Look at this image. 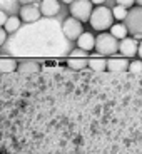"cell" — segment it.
Wrapping results in <instances>:
<instances>
[{
	"label": "cell",
	"mask_w": 142,
	"mask_h": 154,
	"mask_svg": "<svg viewBox=\"0 0 142 154\" xmlns=\"http://www.w3.org/2000/svg\"><path fill=\"white\" fill-rule=\"evenodd\" d=\"M89 22H90L94 30L105 32L112 23H114V17H112L110 8L104 7V5H99V7L92 8V14L89 17Z\"/></svg>",
	"instance_id": "cell-1"
},
{
	"label": "cell",
	"mask_w": 142,
	"mask_h": 154,
	"mask_svg": "<svg viewBox=\"0 0 142 154\" xmlns=\"http://www.w3.org/2000/svg\"><path fill=\"white\" fill-rule=\"evenodd\" d=\"M124 25L127 29V34H132V35H137V38L140 37L142 34V8L135 7V8H131L127 10V15L124 19Z\"/></svg>",
	"instance_id": "cell-2"
},
{
	"label": "cell",
	"mask_w": 142,
	"mask_h": 154,
	"mask_svg": "<svg viewBox=\"0 0 142 154\" xmlns=\"http://www.w3.org/2000/svg\"><path fill=\"white\" fill-rule=\"evenodd\" d=\"M117 45H119V40L115 37H112L107 32H100L95 37V45H94V49L102 55H110L114 52H117Z\"/></svg>",
	"instance_id": "cell-3"
},
{
	"label": "cell",
	"mask_w": 142,
	"mask_h": 154,
	"mask_svg": "<svg viewBox=\"0 0 142 154\" xmlns=\"http://www.w3.org/2000/svg\"><path fill=\"white\" fill-rule=\"evenodd\" d=\"M92 4L90 0H74L70 4V17L77 19L79 22H89V17L92 14Z\"/></svg>",
	"instance_id": "cell-4"
},
{
	"label": "cell",
	"mask_w": 142,
	"mask_h": 154,
	"mask_svg": "<svg viewBox=\"0 0 142 154\" xmlns=\"http://www.w3.org/2000/svg\"><path fill=\"white\" fill-rule=\"evenodd\" d=\"M62 32L69 40H77V37L84 32V23L79 22L77 19L74 17H67L62 23Z\"/></svg>",
	"instance_id": "cell-5"
},
{
	"label": "cell",
	"mask_w": 142,
	"mask_h": 154,
	"mask_svg": "<svg viewBox=\"0 0 142 154\" xmlns=\"http://www.w3.org/2000/svg\"><path fill=\"white\" fill-rule=\"evenodd\" d=\"M137 47H139V42L135 40V38L125 37V38H122V40L119 42L117 50L122 54V57L127 59V57H135V54H137Z\"/></svg>",
	"instance_id": "cell-6"
},
{
	"label": "cell",
	"mask_w": 142,
	"mask_h": 154,
	"mask_svg": "<svg viewBox=\"0 0 142 154\" xmlns=\"http://www.w3.org/2000/svg\"><path fill=\"white\" fill-rule=\"evenodd\" d=\"M40 17H42V15H40V10H38V7H37V5H34V4L22 5V8H20V17H19V19L22 20V22H25V23L37 22Z\"/></svg>",
	"instance_id": "cell-7"
},
{
	"label": "cell",
	"mask_w": 142,
	"mask_h": 154,
	"mask_svg": "<svg viewBox=\"0 0 142 154\" xmlns=\"http://www.w3.org/2000/svg\"><path fill=\"white\" fill-rule=\"evenodd\" d=\"M38 10H40V15L44 17H55L60 12V2L59 0H42Z\"/></svg>",
	"instance_id": "cell-8"
},
{
	"label": "cell",
	"mask_w": 142,
	"mask_h": 154,
	"mask_svg": "<svg viewBox=\"0 0 142 154\" xmlns=\"http://www.w3.org/2000/svg\"><path fill=\"white\" fill-rule=\"evenodd\" d=\"M95 45V37L90 32H82L79 37H77V49L84 50V52H90Z\"/></svg>",
	"instance_id": "cell-9"
},
{
	"label": "cell",
	"mask_w": 142,
	"mask_h": 154,
	"mask_svg": "<svg viewBox=\"0 0 142 154\" xmlns=\"http://www.w3.org/2000/svg\"><path fill=\"white\" fill-rule=\"evenodd\" d=\"M129 62L125 57H110L109 60H105V69H109L110 72H122L127 69Z\"/></svg>",
	"instance_id": "cell-10"
},
{
	"label": "cell",
	"mask_w": 142,
	"mask_h": 154,
	"mask_svg": "<svg viewBox=\"0 0 142 154\" xmlns=\"http://www.w3.org/2000/svg\"><path fill=\"white\" fill-rule=\"evenodd\" d=\"M20 25H22V20L15 15H10V17H7V20H5V23H4V30L7 32V34H14L15 30L20 29Z\"/></svg>",
	"instance_id": "cell-11"
},
{
	"label": "cell",
	"mask_w": 142,
	"mask_h": 154,
	"mask_svg": "<svg viewBox=\"0 0 142 154\" xmlns=\"http://www.w3.org/2000/svg\"><path fill=\"white\" fill-rule=\"evenodd\" d=\"M17 64H19V62H17L15 59L2 57L0 59V72H4V74L14 72V70H17Z\"/></svg>",
	"instance_id": "cell-12"
},
{
	"label": "cell",
	"mask_w": 142,
	"mask_h": 154,
	"mask_svg": "<svg viewBox=\"0 0 142 154\" xmlns=\"http://www.w3.org/2000/svg\"><path fill=\"white\" fill-rule=\"evenodd\" d=\"M17 70L20 74H30V72H38L40 70V66H38L37 62H32V60H25V62H20L17 64Z\"/></svg>",
	"instance_id": "cell-13"
},
{
	"label": "cell",
	"mask_w": 142,
	"mask_h": 154,
	"mask_svg": "<svg viewBox=\"0 0 142 154\" xmlns=\"http://www.w3.org/2000/svg\"><path fill=\"white\" fill-rule=\"evenodd\" d=\"M110 35L112 37H115L117 40H122V38H125L127 37V29H125V25L124 23H112L110 27Z\"/></svg>",
	"instance_id": "cell-14"
},
{
	"label": "cell",
	"mask_w": 142,
	"mask_h": 154,
	"mask_svg": "<svg viewBox=\"0 0 142 154\" xmlns=\"http://www.w3.org/2000/svg\"><path fill=\"white\" fill-rule=\"evenodd\" d=\"M87 66L92 70H95V72H104V70H107L105 69V59H102V57L87 59Z\"/></svg>",
	"instance_id": "cell-15"
},
{
	"label": "cell",
	"mask_w": 142,
	"mask_h": 154,
	"mask_svg": "<svg viewBox=\"0 0 142 154\" xmlns=\"http://www.w3.org/2000/svg\"><path fill=\"white\" fill-rule=\"evenodd\" d=\"M110 12H112L114 20H119V22H122V20L125 19V15H127V8L120 7V5H115L114 8H110Z\"/></svg>",
	"instance_id": "cell-16"
},
{
	"label": "cell",
	"mask_w": 142,
	"mask_h": 154,
	"mask_svg": "<svg viewBox=\"0 0 142 154\" xmlns=\"http://www.w3.org/2000/svg\"><path fill=\"white\" fill-rule=\"evenodd\" d=\"M87 66V59H72L69 57V67L74 70H80Z\"/></svg>",
	"instance_id": "cell-17"
},
{
	"label": "cell",
	"mask_w": 142,
	"mask_h": 154,
	"mask_svg": "<svg viewBox=\"0 0 142 154\" xmlns=\"http://www.w3.org/2000/svg\"><path fill=\"white\" fill-rule=\"evenodd\" d=\"M127 69L131 70L132 74H135V75H140L142 74V62H140V59H137V60H134V62H129Z\"/></svg>",
	"instance_id": "cell-18"
},
{
	"label": "cell",
	"mask_w": 142,
	"mask_h": 154,
	"mask_svg": "<svg viewBox=\"0 0 142 154\" xmlns=\"http://www.w3.org/2000/svg\"><path fill=\"white\" fill-rule=\"evenodd\" d=\"M70 57L72 59H87V52H84V50H80V49H75L70 54Z\"/></svg>",
	"instance_id": "cell-19"
},
{
	"label": "cell",
	"mask_w": 142,
	"mask_h": 154,
	"mask_svg": "<svg viewBox=\"0 0 142 154\" xmlns=\"http://www.w3.org/2000/svg\"><path fill=\"white\" fill-rule=\"evenodd\" d=\"M115 2H117V5H120L124 8H131L135 4V0H115Z\"/></svg>",
	"instance_id": "cell-20"
},
{
	"label": "cell",
	"mask_w": 142,
	"mask_h": 154,
	"mask_svg": "<svg viewBox=\"0 0 142 154\" xmlns=\"http://www.w3.org/2000/svg\"><path fill=\"white\" fill-rule=\"evenodd\" d=\"M5 40H7V32L4 30V27H0V47L5 44Z\"/></svg>",
	"instance_id": "cell-21"
},
{
	"label": "cell",
	"mask_w": 142,
	"mask_h": 154,
	"mask_svg": "<svg viewBox=\"0 0 142 154\" xmlns=\"http://www.w3.org/2000/svg\"><path fill=\"white\" fill-rule=\"evenodd\" d=\"M5 20H7V14H5L4 10H0V27H4Z\"/></svg>",
	"instance_id": "cell-22"
},
{
	"label": "cell",
	"mask_w": 142,
	"mask_h": 154,
	"mask_svg": "<svg viewBox=\"0 0 142 154\" xmlns=\"http://www.w3.org/2000/svg\"><path fill=\"white\" fill-rule=\"evenodd\" d=\"M22 5H29V4H34V2H37V0H19Z\"/></svg>",
	"instance_id": "cell-23"
},
{
	"label": "cell",
	"mask_w": 142,
	"mask_h": 154,
	"mask_svg": "<svg viewBox=\"0 0 142 154\" xmlns=\"http://www.w3.org/2000/svg\"><path fill=\"white\" fill-rule=\"evenodd\" d=\"M104 2H105V0H90V4H92V5H102Z\"/></svg>",
	"instance_id": "cell-24"
},
{
	"label": "cell",
	"mask_w": 142,
	"mask_h": 154,
	"mask_svg": "<svg viewBox=\"0 0 142 154\" xmlns=\"http://www.w3.org/2000/svg\"><path fill=\"white\" fill-rule=\"evenodd\" d=\"M62 2H64V4H67V5H70L74 2V0H62Z\"/></svg>",
	"instance_id": "cell-25"
},
{
	"label": "cell",
	"mask_w": 142,
	"mask_h": 154,
	"mask_svg": "<svg viewBox=\"0 0 142 154\" xmlns=\"http://www.w3.org/2000/svg\"><path fill=\"white\" fill-rule=\"evenodd\" d=\"M140 2H142V0H137V4H139V7H140Z\"/></svg>",
	"instance_id": "cell-26"
}]
</instances>
